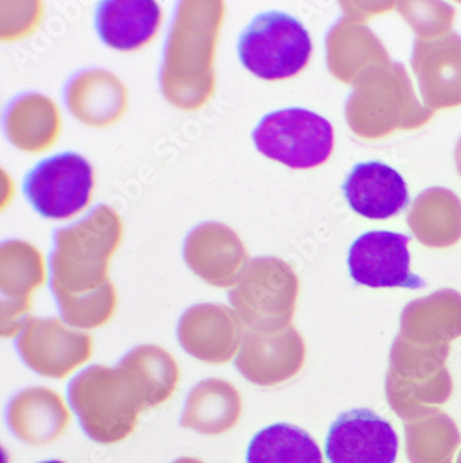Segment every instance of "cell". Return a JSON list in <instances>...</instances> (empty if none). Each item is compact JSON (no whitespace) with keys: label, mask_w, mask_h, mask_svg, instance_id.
<instances>
[{"label":"cell","mask_w":461,"mask_h":463,"mask_svg":"<svg viewBox=\"0 0 461 463\" xmlns=\"http://www.w3.org/2000/svg\"><path fill=\"white\" fill-rule=\"evenodd\" d=\"M43 280L38 250L23 241L2 244V319L21 314L30 306L31 291Z\"/></svg>","instance_id":"obj_15"},{"label":"cell","mask_w":461,"mask_h":463,"mask_svg":"<svg viewBox=\"0 0 461 463\" xmlns=\"http://www.w3.org/2000/svg\"><path fill=\"white\" fill-rule=\"evenodd\" d=\"M247 463H323L316 441L306 431L276 423L258 431L247 449Z\"/></svg>","instance_id":"obj_16"},{"label":"cell","mask_w":461,"mask_h":463,"mask_svg":"<svg viewBox=\"0 0 461 463\" xmlns=\"http://www.w3.org/2000/svg\"><path fill=\"white\" fill-rule=\"evenodd\" d=\"M398 447L388 420L370 410H351L330 426L325 457L330 463H395Z\"/></svg>","instance_id":"obj_8"},{"label":"cell","mask_w":461,"mask_h":463,"mask_svg":"<svg viewBox=\"0 0 461 463\" xmlns=\"http://www.w3.org/2000/svg\"><path fill=\"white\" fill-rule=\"evenodd\" d=\"M409 241V236L397 232L363 233L349 247V275L369 288H424V280L410 272Z\"/></svg>","instance_id":"obj_7"},{"label":"cell","mask_w":461,"mask_h":463,"mask_svg":"<svg viewBox=\"0 0 461 463\" xmlns=\"http://www.w3.org/2000/svg\"><path fill=\"white\" fill-rule=\"evenodd\" d=\"M5 129L18 149L30 153L48 149L60 131L56 104L46 96H23L7 108Z\"/></svg>","instance_id":"obj_14"},{"label":"cell","mask_w":461,"mask_h":463,"mask_svg":"<svg viewBox=\"0 0 461 463\" xmlns=\"http://www.w3.org/2000/svg\"><path fill=\"white\" fill-rule=\"evenodd\" d=\"M17 348L33 371L62 377L89 356L90 337L65 329L56 319H31L21 326Z\"/></svg>","instance_id":"obj_9"},{"label":"cell","mask_w":461,"mask_h":463,"mask_svg":"<svg viewBox=\"0 0 461 463\" xmlns=\"http://www.w3.org/2000/svg\"><path fill=\"white\" fill-rule=\"evenodd\" d=\"M122 83L111 72L92 70L78 75L67 88V104L80 121L95 127L113 124L127 103Z\"/></svg>","instance_id":"obj_13"},{"label":"cell","mask_w":461,"mask_h":463,"mask_svg":"<svg viewBox=\"0 0 461 463\" xmlns=\"http://www.w3.org/2000/svg\"><path fill=\"white\" fill-rule=\"evenodd\" d=\"M178 368L166 351L135 348L116 368L93 365L70 382L69 402L80 426L98 443H116L134 430L137 416L174 392Z\"/></svg>","instance_id":"obj_1"},{"label":"cell","mask_w":461,"mask_h":463,"mask_svg":"<svg viewBox=\"0 0 461 463\" xmlns=\"http://www.w3.org/2000/svg\"><path fill=\"white\" fill-rule=\"evenodd\" d=\"M93 168L77 153L41 161L25 176L23 191L35 212L48 220H67L89 204Z\"/></svg>","instance_id":"obj_6"},{"label":"cell","mask_w":461,"mask_h":463,"mask_svg":"<svg viewBox=\"0 0 461 463\" xmlns=\"http://www.w3.org/2000/svg\"><path fill=\"white\" fill-rule=\"evenodd\" d=\"M41 463H64V462H61V460H45V462H41Z\"/></svg>","instance_id":"obj_17"},{"label":"cell","mask_w":461,"mask_h":463,"mask_svg":"<svg viewBox=\"0 0 461 463\" xmlns=\"http://www.w3.org/2000/svg\"><path fill=\"white\" fill-rule=\"evenodd\" d=\"M252 139L265 157L294 170L325 163L334 147L332 124L314 111L299 108L267 114L252 132Z\"/></svg>","instance_id":"obj_5"},{"label":"cell","mask_w":461,"mask_h":463,"mask_svg":"<svg viewBox=\"0 0 461 463\" xmlns=\"http://www.w3.org/2000/svg\"><path fill=\"white\" fill-rule=\"evenodd\" d=\"M240 61L265 80H286L305 69L312 41L301 21L280 12L257 15L239 39Z\"/></svg>","instance_id":"obj_4"},{"label":"cell","mask_w":461,"mask_h":463,"mask_svg":"<svg viewBox=\"0 0 461 463\" xmlns=\"http://www.w3.org/2000/svg\"><path fill=\"white\" fill-rule=\"evenodd\" d=\"M161 17L160 6L153 0H104L96 10L95 24L107 46L134 52L157 33Z\"/></svg>","instance_id":"obj_12"},{"label":"cell","mask_w":461,"mask_h":463,"mask_svg":"<svg viewBox=\"0 0 461 463\" xmlns=\"http://www.w3.org/2000/svg\"><path fill=\"white\" fill-rule=\"evenodd\" d=\"M121 238V220L108 205H98L83 220L57 229L49 288L65 324L92 329L108 321L116 290L107 269Z\"/></svg>","instance_id":"obj_2"},{"label":"cell","mask_w":461,"mask_h":463,"mask_svg":"<svg viewBox=\"0 0 461 463\" xmlns=\"http://www.w3.org/2000/svg\"><path fill=\"white\" fill-rule=\"evenodd\" d=\"M343 192L349 207L369 220L398 215L410 202L405 179L381 161L356 164L343 182Z\"/></svg>","instance_id":"obj_10"},{"label":"cell","mask_w":461,"mask_h":463,"mask_svg":"<svg viewBox=\"0 0 461 463\" xmlns=\"http://www.w3.org/2000/svg\"><path fill=\"white\" fill-rule=\"evenodd\" d=\"M184 260L205 282L225 288L236 282L247 264V252L230 228L208 222L190 232L184 241Z\"/></svg>","instance_id":"obj_11"},{"label":"cell","mask_w":461,"mask_h":463,"mask_svg":"<svg viewBox=\"0 0 461 463\" xmlns=\"http://www.w3.org/2000/svg\"><path fill=\"white\" fill-rule=\"evenodd\" d=\"M225 15L219 0H184L178 5L164 51L161 90L181 110H199L215 90L216 42Z\"/></svg>","instance_id":"obj_3"}]
</instances>
